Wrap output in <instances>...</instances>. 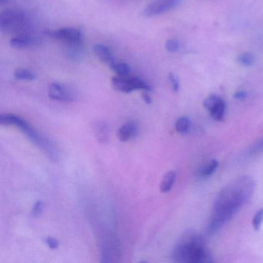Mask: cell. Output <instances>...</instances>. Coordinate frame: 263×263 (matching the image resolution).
Here are the masks:
<instances>
[{"mask_svg":"<svg viewBox=\"0 0 263 263\" xmlns=\"http://www.w3.org/2000/svg\"><path fill=\"white\" fill-rule=\"evenodd\" d=\"M172 258L176 262L181 263H209L213 261L211 254L205 249L204 238L191 230L183 234L174 249Z\"/></svg>","mask_w":263,"mask_h":263,"instance_id":"cell-1","label":"cell"},{"mask_svg":"<svg viewBox=\"0 0 263 263\" xmlns=\"http://www.w3.org/2000/svg\"><path fill=\"white\" fill-rule=\"evenodd\" d=\"M0 124L2 125H14L22 130L33 144L41 148L53 161L59 158L57 147L44 136L36 131L27 121L19 116L12 114H2L0 116Z\"/></svg>","mask_w":263,"mask_h":263,"instance_id":"cell-2","label":"cell"},{"mask_svg":"<svg viewBox=\"0 0 263 263\" xmlns=\"http://www.w3.org/2000/svg\"><path fill=\"white\" fill-rule=\"evenodd\" d=\"M28 28V18L22 12L7 10L0 14V30L4 33L24 35Z\"/></svg>","mask_w":263,"mask_h":263,"instance_id":"cell-3","label":"cell"},{"mask_svg":"<svg viewBox=\"0 0 263 263\" xmlns=\"http://www.w3.org/2000/svg\"><path fill=\"white\" fill-rule=\"evenodd\" d=\"M112 86L117 91L129 93L134 90L152 91V88L146 81L139 78L128 76H117L112 79Z\"/></svg>","mask_w":263,"mask_h":263,"instance_id":"cell-4","label":"cell"},{"mask_svg":"<svg viewBox=\"0 0 263 263\" xmlns=\"http://www.w3.org/2000/svg\"><path fill=\"white\" fill-rule=\"evenodd\" d=\"M45 34L52 38L63 40L69 44H81L83 33L81 30L74 27H64L55 30H46Z\"/></svg>","mask_w":263,"mask_h":263,"instance_id":"cell-5","label":"cell"},{"mask_svg":"<svg viewBox=\"0 0 263 263\" xmlns=\"http://www.w3.org/2000/svg\"><path fill=\"white\" fill-rule=\"evenodd\" d=\"M178 0H155L147 6L144 10V15L147 17L162 14L177 7Z\"/></svg>","mask_w":263,"mask_h":263,"instance_id":"cell-6","label":"cell"},{"mask_svg":"<svg viewBox=\"0 0 263 263\" xmlns=\"http://www.w3.org/2000/svg\"><path fill=\"white\" fill-rule=\"evenodd\" d=\"M48 96L54 101L61 102H72L74 101V94L72 90L58 83L50 84L48 87Z\"/></svg>","mask_w":263,"mask_h":263,"instance_id":"cell-7","label":"cell"},{"mask_svg":"<svg viewBox=\"0 0 263 263\" xmlns=\"http://www.w3.org/2000/svg\"><path fill=\"white\" fill-rule=\"evenodd\" d=\"M138 133V125L134 122H128L121 127L117 131V137L122 141L125 142L137 137Z\"/></svg>","mask_w":263,"mask_h":263,"instance_id":"cell-8","label":"cell"},{"mask_svg":"<svg viewBox=\"0 0 263 263\" xmlns=\"http://www.w3.org/2000/svg\"><path fill=\"white\" fill-rule=\"evenodd\" d=\"M37 43H38L37 39L32 37L27 34L19 35L10 40V46L16 49L31 47V46L37 44Z\"/></svg>","mask_w":263,"mask_h":263,"instance_id":"cell-9","label":"cell"},{"mask_svg":"<svg viewBox=\"0 0 263 263\" xmlns=\"http://www.w3.org/2000/svg\"><path fill=\"white\" fill-rule=\"evenodd\" d=\"M93 51L94 55L96 56L101 61L106 63V64L109 65V66L115 61V60H114V55H113V53L110 51V48L107 47L105 45H94V46H93Z\"/></svg>","mask_w":263,"mask_h":263,"instance_id":"cell-10","label":"cell"},{"mask_svg":"<svg viewBox=\"0 0 263 263\" xmlns=\"http://www.w3.org/2000/svg\"><path fill=\"white\" fill-rule=\"evenodd\" d=\"M225 111V103L222 98L209 110L211 117L218 122L223 120Z\"/></svg>","mask_w":263,"mask_h":263,"instance_id":"cell-11","label":"cell"},{"mask_svg":"<svg viewBox=\"0 0 263 263\" xmlns=\"http://www.w3.org/2000/svg\"><path fill=\"white\" fill-rule=\"evenodd\" d=\"M176 180V174L174 172H169L164 175L160 185V190L161 193H166L172 189Z\"/></svg>","mask_w":263,"mask_h":263,"instance_id":"cell-12","label":"cell"},{"mask_svg":"<svg viewBox=\"0 0 263 263\" xmlns=\"http://www.w3.org/2000/svg\"><path fill=\"white\" fill-rule=\"evenodd\" d=\"M110 69L114 71L117 76H129L131 74V66L126 63L123 62H116L110 65Z\"/></svg>","mask_w":263,"mask_h":263,"instance_id":"cell-13","label":"cell"},{"mask_svg":"<svg viewBox=\"0 0 263 263\" xmlns=\"http://www.w3.org/2000/svg\"><path fill=\"white\" fill-rule=\"evenodd\" d=\"M15 79L19 80V81H33L36 80V77L33 72L28 69H22L19 68L14 71L13 74Z\"/></svg>","mask_w":263,"mask_h":263,"instance_id":"cell-14","label":"cell"},{"mask_svg":"<svg viewBox=\"0 0 263 263\" xmlns=\"http://www.w3.org/2000/svg\"><path fill=\"white\" fill-rule=\"evenodd\" d=\"M96 135L99 141L106 143L109 140L108 128L104 122H100L96 126Z\"/></svg>","mask_w":263,"mask_h":263,"instance_id":"cell-15","label":"cell"},{"mask_svg":"<svg viewBox=\"0 0 263 263\" xmlns=\"http://www.w3.org/2000/svg\"><path fill=\"white\" fill-rule=\"evenodd\" d=\"M190 126H191V122L189 119L185 117H180L175 123V130L180 134H184L188 131Z\"/></svg>","mask_w":263,"mask_h":263,"instance_id":"cell-16","label":"cell"},{"mask_svg":"<svg viewBox=\"0 0 263 263\" xmlns=\"http://www.w3.org/2000/svg\"><path fill=\"white\" fill-rule=\"evenodd\" d=\"M255 61V57L251 53H244L238 56V62L240 64L244 66H250L254 64Z\"/></svg>","mask_w":263,"mask_h":263,"instance_id":"cell-17","label":"cell"},{"mask_svg":"<svg viewBox=\"0 0 263 263\" xmlns=\"http://www.w3.org/2000/svg\"><path fill=\"white\" fill-rule=\"evenodd\" d=\"M218 165H219L218 161H216V160H213V161H211V162L206 166V167H205L202 169V171L200 173L201 176L208 177L212 175V174L216 172V169L218 168Z\"/></svg>","mask_w":263,"mask_h":263,"instance_id":"cell-18","label":"cell"},{"mask_svg":"<svg viewBox=\"0 0 263 263\" xmlns=\"http://www.w3.org/2000/svg\"><path fill=\"white\" fill-rule=\"evenodd\" d=\"M165 47L166 50H167L169 52H178L180 49L179 41L175 40V39H170V40H167V42H166Z\"/></svg>","mask_w":263,"mask_h":263,"instance_id":"cell-19","label":"cell"},{"mask_svg":"<svg viewBox=\"0 0 263 263\" xmlns=\"http://www.w3.org/2000/svg\"><path fill=\"white\" fill-rule=\"evenodd\" d=\"M263 219V209H260L259 211L255 213L254 216L253 220H252V226L255 231H258L261 226V222Z\"/></svg>","mask_w":263,"mask_h":263,"instance_id":"cell-20","label":"cell"},{"mask_svg":"<svg viewBox=\"0 0 263 263\" xmlns=\"http://www.w3.org/2000/svg\"><path fill=\"white\" fill-rule=\"evenodd\" d=\"M221 98L216 96V95H211V96L208 97V98L204 101V107H205L207 110H209Z\"/></svg>","mask_w":263,"mask_h":263,"instance_id":"cell-21","label":"cell"},{"mask_svg":"<svg viewBox=\"0 0 263 263\" xmlns=\"http://www.w3.org/2000/svg\"><path fill=\"white\" fill-rule=\"evenodd\" d=\"M43 208H44V204L41 201H38L33 205V209H32L31 214L33 216H38L39 214H41L43 211Z\"/></svg>","mask_w":263,"mask_h":263,"instance_id":"cell-22","label":"cell"},{"mask_svg":"<svg viewBox=\"0 0 263 263\" xmlns=\"http://www.w3.org/2000/svg\"><path fill=\"white\" fill-rule=\"evenodd\" d=\"M169 78L174 91L178 92L180 87L179 81H178V78L175 76V74H169Z\"/></svg>","mask_w":263,"mask_h":263,"instance_id":"cell-23","label":"cell"},{"mask_svg":"<svg viewBox=\"0 0 263 263\" xmlns=\"http://www.w3.org/2000/svg\"><path fill=\"white\" fill-rule=\"evenodd\" d=\"M44 243L48 247L52 249H57L59 246V242L53 237L49 236L44 238Z\"/></svg>","mask_w":263,"mask_h":263,"instance_id":"cell-24","label":"cell"},{"mask_svg":"<svg viewBox=\"0 0 263 263\" xmlns=\"http://www.w3.org/2000/svg\"><path fill=\"white\" fill-rule=\"evenodd\" d=\"M246 97H247V93L244 91V90H240V91L236 92L235 95H234V98L238 100L245 99V98H246Z\"/></svg>","mask_w":263,"mask_h":263,"instance_id":"cell-25","label":"cell"},{"mask_svg":"<svg viewBox=\"0 0 263 263\" xmlns=\"http://www.w3.org/2000/svg\"><path fill=\"white\" fill-rule=\"evenodd\" d=\"M147 92L148 91L144 92L143 94H142V98H143L144 101H145L146 104H152V100Z\"/></svg>","mask_w":263,"mask_h":263,"instance_id":"cell-26","label":"cell"},{"mask_svg":"<svg viewBox=\"0 0 263 263\" xmlns=\"http://www.w3.org/2000/svg\"><path fill=\"white\" fill-rule=\"evenodd\" d=\"M8 0H0V3L1 4H4V3H7Z\"/></svg>","mask_w":263,"mask_h":263,"instance_id":"cell-27","label":"cell"}]
</instances>
